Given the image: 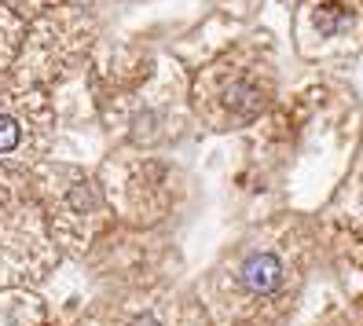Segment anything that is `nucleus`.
Listing matches in <instances>:
<instances>
[{
    "instance_id": "2",
    "label": "nucleus",
    "mask_w": 363,
    "mask_h": 326,
    "mask_svg": "<svg viewBox=\"0 0 363 326\" xmlns=\"http://www.w3.org/2000/svg\"><path fill=\"white\" fill-rule=\"evenodd\" d=\"M18 143V125L11 118H0V150H11Z\"/></svg>"
},
{
    "instance_id": "3",
    "label": "nucleus",
    "mask_w": 363,
    "mask_h": 326,
    "mask_svg": "<svg viewBox=\"0 0 363 326\" xmlns=\"http://www.w3.org/2000/svg\"><path fill=\"white\" fill-rule=\"evenodd\" d=\"M136 326H155V319H140Z\"/></svg>"
},
{
    "instance_id": "1",
    "label": "nucleus",
    "mask_w": 363,
    "mask_h": 326,
    "mask_svg": "<svg viewBox=\"0 0 363 326\" xmlns=\"http://www.w3.org/2000/svg\"><path fill=\"white\" fill-rule=\"evenodd\" d=\"M242 282H246L250 290H257V293H268L275 282H279V260L268 257V253L250 257L246 268H242Z\"/></svg>"
}]
</instances>
